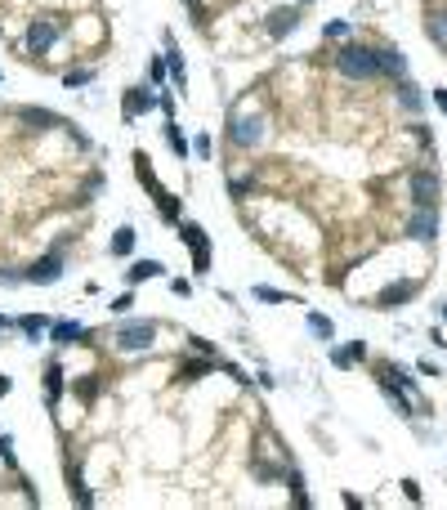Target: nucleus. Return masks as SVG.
<instances>
[{"label":"nucleus","mask_w":447,"mask_h":510,"mask_svg":"<svg viewBox=\"0 0 447 510\" xmlns=\"http://www.w3.org/2000/svg\"><path fill=\"white\" fill-rule=\"evenodd\" d=\"M300 5H309V0H300Z\"/></svg>","instance_id":"30"},{"label":"nucleus","mask_w":447,"mask_h":510,"mask_svg":"<svg viewBox=\"0 0 447 510\" xmlns=\"http://www.w3.org/2000/svg\"><path fill=\"white\" fill-rule=\"evenodd\" d=\"M188 5H192V0H188Z\"/></svg>","instance_id":"31"},{"label":"nucleus","mask_w":447,"mask_h":510,"mask_svg":"<svg viewBox=\"0 0 447 510\" xmlns=\"http://www.w3.org/2000/svg\"><path fill=\"white\" fill-rule=\"evenodd\" d=\"M9 394V376H0V398H5Z\"/></svg>","instance_id":"29"},{"label":"nucleus","mask_w":447,"mask_h":510,"mask_svg":"<svg viewBox=\"0 0 447 510\" xmlns=\"http://www.w3.org/2000/svg\"><path fill=\"white\" fill-rule=\"evenodd\" d=\"M156 99H152V90H126V103H121V117L126 121H135L139 112H148Z\"/></svg>","instance_id":"9"},{"label":"nucleus","mask_w":447,"mask_h":510,"mask_svg":"<svg viewBox=\"0 0 447 510\" xmlns=\"http://www.w3.org/2000/svg\"><path fill=\"white\" fill-rule=\"evenodd\" d=\"M50 336H54V345H72V340H86V327L81 322H54Z\"/></svg>","instance_id":"13"},{"label":"nucleus","mask_w":447,"mask_h":510,"mask_svg":"<svg viewBox=\"0 0 447 510\" xmlns=\"http://www.w3.org/2000/svg\"><path fill=\"white\" fill-rule=\"evenodd\" d=\"M380 72H389V77H403V72H407L403 54H398V50H380Z\"/></svg>","instance_id":"15"},{"label":"nucleus","mask_w":447,"mask_h":510,"mask_svg":"<svg viewBox=\"0 0 447 510\" xmlns=\"http://www.w3.org/2000/svg\"><path fill=\"white\" fill-rule=\"evenodd\" d=\"M335 67L345 72V77H358V81H371L380 72V54L376 50H367V45H345L340 54H335Z\"/></svg>","instance_id":"1"},{"label":"nucleus","mask_w":447,"mask_h":510,"mask_svg":"<svg viewBox=\"0 0 447 510\" xmlns=\"http://www.w3.org/2000/svg\"><path fill=\"white\" fill-rule=\"evenodd\" d=\"M264 126H269V121H264V112H237L233 117V126H228V139L237 143V148H260L264 139Z\"/></svg>","instance_id":"3"},{"label":"nucleus","mask_w":447,"mask_h":510,"mask_svg":"<svg viewBox=\"0 0 447 510\" xmlns=\"http://www.w3.org/2000/svg\"><path fill=\"white\" fill-rule=\"evenodd\" d=\"M403 107H412V112L420 107V94H416V90H412V85H407V81H403Z\"/></svg>","instance_id":"26"},{"label":"nucleus","mask_w":447,"mask_h":510,"mask_svg":"<svg viewBox=\"0 0 447 510\" xmlns=\"http://www.w3.org/2000/svg\"><path fill=\"white\" fill-rule=\"evenodd\" d=\"M22 121H27V126H63L54 112H36V107H22Z\"/></svg>","instance_id":"18"},{"label":"nucleus","mask_w":447,"mask_h":510,"mask_svg":"<svg viewBox=\"0 0 447 510\" xmlns=\"http://www.w3.org/2000/svg\"><path fill=\"white\" fill-rule=\"evenodd\" d=\"M135 251V228H116L112 233V255H130Z\"/></svg>","instance_id":"17"},{"label":"nucleus","mask_w":447,"mask_h":510,"mask_svg":"<svg viewBox=\"0 0 447 510\" xmlns=\"http://www.w3.org/2000/svg\"><path fill=\"white\" fill-rule=\"evenodd\" d=\"M45 390H50V403H54V398H58V390H63V372H58V367H50V372H45Z\"/></svg>","instance_id":"21"},{"label":"nucleus","mask_w":447,"mask_h":510,"mask_svg":"<svg viewBox=\"0 0 447 510\" xmlns=\"http://www.w3.org/2000/svg\"><path fill=\"white\" fill-rule=\"evenodd\" d=\"M179 237H184V247L192 251V269H197V273H206V269H211V242H206V228H201V224H188V220H179Z\"/></svg>","instance_id":"5"},{"label":"nucleus","mask_w":447,"mask_h":510,"mask_svg":"<svg viewBox=\"0 0 447 510\" xmlns=\"http://www.w3.org/2000/svg\"><path fill=\"white\" fill-rule=\"evenodd\" d=\"M58 36H63V27H58L54 18H32V27H27V50H32V54H50L54 45H58Z\"/></svg>","instance_id":"6"},{"label":"nucleus","mask_w":447,"mask_h":510,"mask_svg":"<svg viewBox=\"0 0 447 510\" xmlns=\"http://www.w3.org/2000/svg\"><path fill=\"white\" fill-rule=\"evenodd\" d=\"M166 72L175 77V85H184V58H179V50H171V54H166Z\"/></svg>","instance_id":"19"},{"label":"nucleus","mask_w":447,"mask_h":510,"mask_svg":"<svg viewBox=\"0 0 447 510\" xmlns=\"http://www.w3.org/2000/svg\"><path fill=\"white\" fill-rule=\"evenodd\" d=\"M152 340H156V327L152 322H121L116 336H112V345H116V354H143Z\"/></svg>","instance_id":"4"},{"label":"nucleus","mask_w":447,"mask_h":510,"mask_svg":"<svg viewBox=\"0 0 447 510\" xmlns=\"http://www.w3.org/2000/svg\"><path fill=\"white\" fill-rule=\"evenodd\" d=\"M156 273H166L156 260H135V264H130V273H126V282H148V277H156Z\"/></svg>","instance_id":"14"},{"label":"nucleus","mask_w":447,"mask_h":510,"mask_svg":"<svg viewBox=\"0 0 447 510\" xmlns=\"http://www.w3.org/2000/svg\"><path fill=\"white\" fill-rule=\"evenodd\" d=\"M412 192H416V206H434V192H439V179H434L429 170H416V179H412Z\"/></svg>","instance_id":"11"},{"label":"nucleus","mask_w":447,"mask_h":510,"mask_svg":"<svg viewBox=\"0 0 447 510\" xmlns=\"http://www.w3.org/2000/svg\"><path fill=\"white\" fill-rule=\"evenodd\" d=\"M58 273H63V255L58 251H50V255H41V260L27 269V282H36V287H50V282H58Z\"/></svg>","instance_id":"7"},{"label":"nucleus","mask_w":447,"mask_h":510,"mask_svg":"<svg viewBox=\"0 0 447 510\" xmlns=\"http://www.w3.org/2000/svg\"><path fill=\"white\" fill-rule=\"evenodd\" d=\"M135 175H139V184H143V188H148L152 197H156V206H161V220H166V224H179V206H175V197H171V192L161 188V179L152 175V162H148L143 152H135Z\"/></svg>","instance_id":"2"},{"label":"nucleus","mask_w":447,"mask_h":510,"mask_svg":"<svg viewBox=\"0 0 447 510\" xmlns=\"http://www.w3.org/2000/svg\"><path fill=\"white\" fill-rule=\"evenodd\" d=\"M407 233H412L416 242H434V233H439V215H434V206H416Z\"/></svg>","instance_id":"8"},{"label":"nucleus","mask_w":447,"mask_h":510,"mask_svg":"<svg viewBox=\"0 0 447 510\" xmlns=\"http://www.w3.org/2000/svg\"><path fill=\"white\" fill-rule=\"evenodd\" d=\"M434 103L443 107V117H447V90H434Z\"/></svg>","instance_id":"28"},{"label":"nucleus","mask_w":447,"mask_h":510,"mask_svg":"<svg viewBox=\"0 0 447 510\" xmlns=\"http://www.w3.org/2000/svg\"><path fill=\"white\" fill-rule=\"evenodd\" d=\"M255 296H260V300H269V305H277V300H286L282 291H273V287H255Z\"/></svg>","instance_id":"27"},{"label":"nucleus","mask_w":447,"mask_h":510,"mask_svg":"<svg viewBox=\"0 0 447 510\" xmlns=\"http://www.w3.org/2000/svg\"><path fill=\"white\" fill-rule=\"evenodd\" d=\"M309 327H313V332H318L322 340L331 336V318H318V313H313V318H309Z\"/></svg>","instance_id":"24"},{"label":"nucleus","mask_w":447,"mask_h":510,"mask_svg":"<svg viewBox=\"0 0 447 510\" xmlns=\"http://www.w3.org/2000/svg\"><path fill=\"white\" fill-rule=\"evenodd\" d=\"M63 81H67V85H90V81H94V72H90V67H76V72H67Z\"/></svg>","instance_id":"22"},{"label":"nucleus","mask_w":447,"mask_h":510,"mask_svg":"<svg viewBox=\"0 0 447 510\" xmlns=\"http://www.w3.org/2000/svg\"><path fill=\"white\" fill-rule=\"evenodd\" d=\"M166 139H171V148H175L179 157H188V139L179 135V126H175V121H171V126H166Z\"/></svg>","instance_id":"20"},{"label":"nucleus","mask_w":447,"mask_h":510,"mask_svg":"<svg viewBox=\"0 0 447 510\" xmlns=\"http://www.w3.org/2000/svg\"><path fill=\"white\" fill-rule=\"evenodd\" d=\"M45 327H50V322H45V318H41V313H36V318H22V332H27V336H41V332H45Z\"/></svg>","instance_id":"23"},{"label":"nucleus","mask_w":447,"mask_h":510,"mask_svg":"<svg viewBox=\"0 0 447 510\" xmlns=\"http://www.w3.org/2000/svg\"><path fill=\"white\" fill-rule=\"evenodd\" d=\"M295 22H300V5L273 9V14H269V32H273V36H286V32H295Z\"/></svg>","instance_id":"12"},{"label":"nucleus","mask_w":447,"mask_h":510,"mask_svg":"<svg viewBox=\"0 0 447 510\" xmlns=\"http://www.w3.org/2000/svg\"><path fill=\"white\" fill-rule=\"evenodd\" d=\"M327 36H331V41H340V36H349V22H345V18H335V22H327Z\"/></svg>","instance_id":"25"},{"label":"nucleus","mask_w":447,"mask_h":510,"mask_svg":"<svg viewBox=\"0 0 447 510\" xmlns=\"http://www.w3.org/2000/svg\"><path fill=\"white\" fill-rule=\"evenodd\" d=\"M416 291H420L416 282H398V287H385V291H380V300H376V305H380V309H394V305H407V300H412V296H416Z\"/></svg>","instance_id":"10"},{"label":"nucleus","mask_w":447,"mask_h":510,"mask_svg":"<svg viewBox=\"0 0 447 510\" xmlns=\"http://www.w3.org/2000/svg\"><path fill=\"white\" fill-rule=\"evenodd\" d=\"M425 32H429V41L447 45V14H429V18H425Z\"/></svg>","instance_id":"16"}]
</instances>
